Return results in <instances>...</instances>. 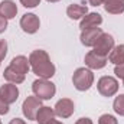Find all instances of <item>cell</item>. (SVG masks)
<instances>
[{
	"label": "cell",
	"mask_w": 124,
	"mask_h": 124,
	"mask_svg": "<svg viewBox=\"0 0 124 124\" xmlns=\"http://www.w3.org/2000/svg\"><path fill=\"white\" fill-rule=\"evenodd\" d=\"M104 9L110 15H121L124 13V0H110L104 3Z\"/></svg>",
	"instance_id": "obj_18"
},
{
	"label": "cell",
	"mask_w": 124,
	"mask_h": 124,
	"mask_svg": "<svg viewBox=\"0 0 124 124\" xmlns=\"http://www.w3.org/2000/svg\"><path fill=\"white\" fill-rule=\"evenodd\" d=\"M87 13H88V9H87V6H84V4H75V3H74V4H69L68 9H66V15H68V17L72 19V20L82 19Z\"/></svg>",
	"instance_id": "obj_13"
},
{
	"label": "cell",
	"mask_w": 124,
	"mask_h": 124,
	"mask_svg": "<svg viewBox=\"0 0 124 124\" xmlns=\"http://www.w3.org/2000/svg\"><path fill=\"white\" fill-rule=\"evenodd\" d=\"M0 124H1V121H0Z\"/></svg>",
	"instance_id": "obj_34"
},
{
	"label": "cell",
	"mask_w": 124,
	"mask_h": 124,
	"mask_svg": "<svg viewBox=\"0 0 124 124\" xmlns=\"http://www.w3.org/2000/svg\"><path fill=\"white\" fill-rule=\"evenodd\" d=\"M114 74L118 77V78H124V63H120V65H116L114 68Z\"/></svg>",
	"instance_id": "obj_24"
},
{
	"label": "cell",
	"mask_w": 124,
	"mask_h": 124,
	"mask_svg": "<svg viewBox=\"0 0 124 124\" xmlns=\"http://www.w3.org/2000/svg\"><path fill=\"white\" fill-rule=\"evenodd\" d=\"M75 124H93V121H91L90 118H87V117H82V118L77 120V123Z\"/></svg>",
	"instance_id": "obj_27"
},
{
	"label": "cell",
	"mask_w": 124,
	"mask_h": 124,
	"mask_svg": "<svg viewBox=\"0 0 124 124\" xmlns=\"http://www.w3.org/2000/svg\"><path fill=\"white\" fill-rule=\"evenodd\" d=\"M20 3L25 6V7H29V9H33V7H36L39 3H40V0H20Z\"/></svg>",
	"instance_id": "obj_23"
},
{
	"label": "cell",
	"mask_w": 124,
	"mask_h": 124,
	"mask_svg": "<svg viewBox=\"0 0 124 124\" xmlns=\"http://www.w3.org/2000/svg\"><path fill=\"white\" fill-rule=\"evenodd\" d=\"M46 1H49V3H56V1H61V0H46Z\"/></svg>",
	"instance_id": "obj_31"
},
{
	"label": "cell",
	"mask_w": 124,
	"mask_h": 124,
	"mask_svg": "<svg viewBox=\"0 0 124 124\" xmlns=\"http://www.w3.org/2000/svg\"><path fill=\"white\" fill-rule=\"evenodd\" d=\"M123 85H124V78H123Z\"/></svg>",
	"instance_id": "obj_33"
},
{
	"label": "cell",
	"mask_w": 124,
	"mask_h": 124,
	"mask_svg": "<svg viewBox=\"0 0 124 124\" xmlns=\"http://www.w3.org/2000/svg\"><path fill=\"white\" fill-rule=\"evenodd\" d=\"M48 124H63V123H61V121H58V120H52V121H49Z\"/></svg>",
	"instance_id": "obj_30"
},
{
	"label": "cell",
	"mask_w": 124,
	"mask_h": 124,
	"mask_svg": "<svg viewBox=\"0 0 124 124\" xmlns=\"http://www.w3.org/2000/svg\"><path fill=\"white\" fill-rule=\"evenodd\" d=\"M29 63L35 75L43 79H49L55 75V65L51 62L49 55L43 49H36L29 55Z\"/></svg>",
	"instance_id": "obj_1"
},
{
	"label": "cell",
	"mask_w": 124,
	"mask_h": 124,
	"mask_svg": "<svg viewBox=\"0 0 124 124\" xmlns=\"http://www.w3.org/2000/svg\"><path fill=\"white\" fill-rule=\"evenodd\" d=\"M85 65L90 69H101L107 65V56H101L95 54L94 51H91L85 55Z\"/></svg>",
	"instance_id": "obj_11"
},
{
	"label": "cell",
	"mask_w": 124,
	"mask_h": 124,
	"mask_svg": "<svg viewBox=\"0 0 124 124\" xmlns=\"http://www.w3.org/2000/svg\"><path fill=\"white\" fill-rule=\"evenodd\" d=\"M98 124H118L117 118L111 114H102L98 120Z\"/></svg>",
	"instance_id": "obj_21"
},
{
	"label": "cell",
	"mask_w": 124,
	"mask_h": 124,
	"mask_svg": "<svg viewBox=\"0 0 124 124\" xmlns=\"http://www.w3.org/2000/svg\"><path fill=\"white\" fill-rule=\"evenodd\" d=\"M19 98V90L15 84H4L0 87V100L6 104H13Z\"/></svg>",
	"instance_id": "obj_9"
},
{
	"label": "cell",
	"mask_w": 124,
	"mask_h": 124,
	"mask_svg": "<svg viewBox=\"0 0 124 124\" xmlns=\"http://www.w3.org/2000/svg\"><path fill=\"white\" fill-rule=\"evenodd\" d=\"M113 48H114V38L108 33H102L98 38L97 43L94 45V52L101 56H108Z\"/></svg>",
	"instance_id": "obj_5"
},
{
	"label": "cell",
	"mask_w": 124,
	"mask_h": 124,
	"mask_svg": "<svg viewBox=\"0 0 124 124\" xmlns=\"http://www.w3.org/2000/svg\"><path fill=\"white\" fill-rule=\"evenodd\" d=\"M107 1H110V0H102V3H107Z\"/></svg>",
	"instance_id": "obj_32"
},
{
	"label": "cell",
	"mask_w": 124,
	"mask_h": 124,
	"mask_svg": "<svg viewBox=\"0 0 124 124\" xmlns=\"http://www.w3.org/2000/svg\"><path fill=\"white\" fill-rule=\"evenodd\" d=\"M108 61L114 65L124 63V45H117L108 54Z\"/></svg>",
	"instance_id": "obj_19"
},
{
	"label": "cell",
	"mask_w": 124,
	"mask_h": 124,
	"mask_svg": "<svg viewBox=\"0 0 124 124\" xmlns=\"http://www.w3.org/2000/svg\"><path fill=\"white\" fill-rule=\"evenodd\" d=\"M104 32L101 31L98 26L97 28H90V29H84L81 32V43L85 46H94L98 40V38L102 35Z\"/></svg>",
	"instance_id": "obj_10"
},
{
	"label": "cell",
	"mask_w": 124,
	"mask_h": 124,
	"mask_svg": "<svg viewBox=\"0 0 124 124\" xmlns=\"http://www.w3.org/2000/svg\"><path fill=\"white\" fill-rule=\"evenodd\" d=\"M39 26H40V20L33 13H26L20 19V28H22V31L26 32V33H31L32 35V33L38 32Z\"/></svg>",
	"instance_id": "obj_8"
},
{
	"label": "cell",
	"mask_w": 124,
	"mask_h": 124,
	"mask_svg": "<svg viewBox=\"0 0 124 124\" xmlns=\"http://www.w3.org/2000/svg\"><path fill=\"white\" fill-rule=\"evenodd\" d=\"M32 91L35 94V97H38L39 100H51L56 93V87L54 82L39 78L32 84Z\"/></svg>",
	"instance_id": "obj_3"
},
{
	"label": "cell",
	"mask_w": 124,
	"mask_h": 124,
	"mask_svg": "<svg viewBox=\"0 0 124 124\" xmlns=\"http://www.w3.org/2000/svg\"><path fill=\"white\" fill-rule=\"evenodd\" d=\"M10 66H12V68H15L16 71H19L20 74L26 75V74H28V71H29V68H31V63H29V59H28L26 56L19 55V56H16V58H13V59H12Z\"/></svg>",
	"instance_id": "obj_16"
},
{
	"label": "cell",
	"mask_w": 124,
	"mask_h": 124,
	"mask_svg": "<svg viewBox=\"0 0 124 124\" xmlns=\"http://www.w3.org/2000/svg\"><path fill=\"white\" fill-rule=\"evenodd\" d=\"M9 124H26V123H25L23 120H20V118H13Z\"/></svg>",
	"instance_id": "obj_29"
},
{
	"label": "cell",
	"mask_w": 124,
	"mask_h": 124,
	"mask_svg": "<svg viewBox=\"0 0 124 124\" xmlns=\"http://www.w3.org/2000/svg\"><path fill=\"white\" fill-rule=\"evenodd\" d=\"M102 23V17L101 15L98 13H87L82 19H81V23H79V28L81 31L84 29H90V28H97Z\"/></svg>",
	"instance_id": "obj_12"
},
{
	"label": "cell",
	"mask_w": 124,
	"mask_h": 124,
	"mask_svg": "<svg viewBox=\"0 0 124 124\" xmlns=\"http://www.w3.org/2000/svg\"><path fill=\"white\" fill-rule=\"evenodd\" d=\"M40 107H42V100H39L38 97H28L23 101L22 111L28 120H36V114Z\"/></svg>",
	"instance_id": "obj_6"
},
{
	"label": "cell",
	"mask_w": 124,
	"mask_h": 124,
	"mask_svg": "<svg viewBox=\"0 0 124 124\" xmlns=\"http://www.w3.org/2000/svg\"><path fill=\"white\" fill-rule=\"evenodd\" d=\"M17 13V6L12 1V0H3L0 3V16H3L4 19H13Z\"/></svg>",
	"instance_id": "obj_14"
},
{
	"label": "cell",
	"mask_w": 124,
	"mask_h": 124,
	"mask_svg": "<svg viewBox=\"0 0 124 124\" xmlns=\"http://www.w3.org/2000/svg\"><path fill=\"white\" fill-rule=\"evenodd\" d=\"M55 116H58L59 118H68L74 114L75 111V105H74V101L69 100V98H62L59 100L56 104H55Z\"/></svg>",
	"instance_id": "obj_7"
},
{
	"label": "cell",
	"mask_w": 124,
	"mask_h": 124,
	"mask_svg": "<svg viewBox=\"0 0 124 124\" xmlns=\"http://www.w3.org/2000/svg\"><path fill=\"white\" fill-rule=\"evenodd\" d=\"M113 108H114V111H116L118 116H123L124 117V94H120V95L114 100Z\"/></svg>",
	"instance_id": "obj_20"
},
{
	"label": "cell",
	"mask_w": 124,
	"mask_h": 124,
	"mask_svg": "<svg viewBox=\"0 0 124 124\" xmlns=\"http://www.w3.org/2000/svg\"><path fill=\"white\" fill-rule=\"evenodd\" d=\"M55 117V111L51 107H40L36 114V121L39 124H48Z\"/></svg>",
	"instance_id": "obj_17"
},
{
	"label": "cell",
	"mask_w": 124,
	"mask_h": 124,
	"mask_svg": "<svg viewBox=\"0 0 124 124\" xmlns=\"http://www.w3.org/2000/svg\"><path fill=\"white\" fill-rule=\"evenodd\" d=\"M7 113H9V104H6L4 101L0 100V114L4 116V114H7Z\"/></svg>",
	"instance_id": "obj_25"
},
{
	"label": "cell",
	"mask_w": 124,
	"mask_h": 124,
	"mask_svg": "<svg viewBox=\"0 0 124 124\" xmlns=\"http://www.w3.org/2000/svg\"><path fill=\"white\" fill-rule=\"evenodd\" d=\"M94 82V74L88 68H78L72 75V84L78 91H87Z\"/></svg>",
	"instance_id": "obj_2"
},
{
	"label": "cell",
	"mask_w": 124,
	"mask_h": 124,
	"mask_svg": "<svg viewBox=\"0 0 124 124\" xmlns=\"http://www.w3.org/2000/svg\"><path fill=\"white\" fill-rule=\"evenodd\" d=\"M6 29H7V19H4L3 16H0V33H3Z\"/></svg>",
	"instance_id": "obj_26"
},
{
	"label": "cell",
	"mask_w": 124,
	"mask_h": 124,
	"mask_svg": "<svg viewBox=\"0 0 124 124\" xmlns=\"http://www.w3.org/2000/svg\"><path fill=\"white\" fill-rule=\"evenodd\" d=\"M88 1H90L91 6H95V7L100 6V4H102V0H88Z\"/></svg>",
	"instance_id": "obj_28"
},
{
	"label": "cell",
	"mask_w": 124,
	"mask_h": 124,
	"mask_svg": "<svg viewBox=\"0 0 124 124\" xmlns=\"http://www.w3.org/2000/svg\"><path fill=\"white\" fill-rule=\"evenodd\" d=\"M3 77H4V79L9 81L10 84H16V85H17V84H22V82L25 81V75L20 74L19 71H16L15 68H12L10 65L4 69Z\"/></svg>",
	"instance_id": "obj_15"
},
{
	"label": "cell",
	"mask_w": 124,
	"mask_h": 124,
	"mask_svg": "<svg viewBox=\"0 0 124 124\" xmlns=\"http://www.w3.org/2000/svg\"><path fill=\"white\" fill-rule=\"evenodd\" d=\"M98 93L104 97H113L118 91V81L113 77H101L98 79Z\"/></svg>",
	"instance_id": "obj_4"
},
{
	"label": "cell",
	"mask_w": 124,
	"mask_h": 124,
	"mask_svg": "<svg viewBox=\"0 0 124 124\" xmlns=\"http://www.w3.org/2000/svg\"><path fill=\"white\" fill-rule=\"evenodd\" d=\"M7 54V42L6 40H0V62L4 59Z\"/></svg>",
	"instance_id": "obj_22"
}]
</instances>
